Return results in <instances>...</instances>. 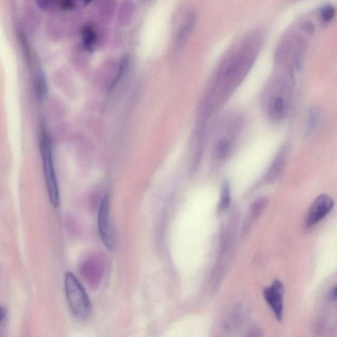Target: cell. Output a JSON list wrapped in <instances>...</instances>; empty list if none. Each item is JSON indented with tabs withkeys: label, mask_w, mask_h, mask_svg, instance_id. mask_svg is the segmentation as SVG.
<instances>
[{
	"label": "cell",
	"mask_w": 337,
	"mask_h": 337,
	"mask_svg": "<svg viewBox=\"0 0 337 337\" xmlns=\"http://www.w3.org/2000/svg\"><path fill=\"white\" fill-rule=\"evenodd\" d=\"M284 286L280 280H276L264 291V297L278 321L284 317Z\"/></svg>",
	"instance_id": "cell-7"
},
{
	"label": "cell",
	"mask_w": 337,
	"mask_h": 337,
	"mask_svg": "<svg viewBox=\"0 0 337 337\" xmlns=\"http://www.w3.org/2000/svg\"><path fill=\"white\" fill-rule=\"evenodd\" d=\"M334 199L328 195L320 196L310 209L306 220L307 228H312L323 220L334 208Z\"/></svg>",
	"instance_id": "cell-6"
},
{
	"label": "cell",
	"mask_w": 337,
	"mask_h": 337,
	"mask_svg": "<svg viewBox=\"0 0 337 337\" xmlns=\"http://www.w3.org/2000/svg\"><path fill=\"white\" fill-rule=\"evenodd\" d=\"M245 337H264V332L258 326H253L248 330Z\"/></svg>",
	"instance_id": "cell-15"
},
{
	"label": "cell",
	"mask_w": 337,
	"mask_h": 337,
	"mask_svg": "<svg viewBox=\"0 0 337 337\" xmlns=\"http://www.w3.org/2000/svg\"><path fill=\"white\" fill-rule=\"evenodd\" d=\"M230 185L228 182L224 183L222 186V194L220 202V210L222 212L224 211L230 206Z\"/></svg>",
	"instance_id": "cell-10"
},
{
	"label": "cell",
	"mask_w": 337,
	"mask_h": 337,
	"mask_svg": "<svg viewBox=\"0 0 337 337\" xmlns=\"http://www.w3.org/2000/svg\"><path fill=\"white\" fill-rule=\"evenodd\" d=\"M8 317V312L5 308L0 306V326L6 322V318Z\"/></svg>",
	"instance_id": "cell-16"
},
{
	"label": "cell",
	"mask_w": 337,
	"mask_h": 337,
	"mask_svg": "<svg viewBox=\"0 0 337 337\" xmlns=\"http://www.w3.org/2000/svg\"><path fill=\"white\" fill-rule=\"evenodd\" d=\"M98 224L100 236L104 246L110 251L115 249L116 240L110 222V200L109 196L103 198L100 206Z\"/></svg>",
	"instance_id": "cell-5"
},
{
	"label": "cell",
	"mask_w": 337,
	"mask_h": 337,
	"mask_svg": "<svg viewBox=\"0 0 337 337\" xmlns=\"http://www.w3.org/2000/svg\"><path fill=\"white\" fill-rule=\"evenodd\" d=\"M336 16V8L332 4H326L322 8L320 12V16L323 22H330Z\"/></svg>",
	"instance_id": "cell-11"
},
{
	"label": "cell",
	"mask_w": 337,
	"mask_h": 337,
	"mask_svg": "<svg viewBox=\"0 0 337 337\" xmlns=\"http://www.w3.org/2000/svg\"><path fill=\"white\" fill-rule=\"evenodd\" d=\"M232 142L228 136H222L217 144V154L220 159H224L230 152Z\"/></svg>",
	"instance_id": "cell-9"
},
{
	"label": "cell",
	"mask_w": 337,
	"mask_h": 337,
	"mask_svg": "<svg viewBox=\"0 0 337 337\" xmlns=\"http://www.w3.org/2000/svg\"><path fill=\"white\" fill-rule=\"evenodd\" d=\"M267 204L268 200L264 198L256 201L251 208L250 214L253 220H256L258 218H259Z\"/></svg>",
	"instance_id": "cell-12"
},
{
	"label": "cell",
	"mask_w": 337,
	"mask_h": 337,
	"mask_svg": "<svg viewBox=\"0 0 337 337\" xmlns=\"http://www.w3.org/2000/svg\"><path fill=\"white\" fill-rule=\"evenodd\" d=\"M263 44V35L254 30L243 37L220 62L210 90L209 111L215 114L246 78Z\"/></svg>",
	"instance_id": "cell-1"
},
{
	"label": "cell",
	"mask_w": 337,
	"mask_h": 337,
	"mask_svg": "<svg viewBox=\"0 0 337 337\" xmlns=\"http://www.w3.org/2000/svg\"><path fill=\"white\" fill-rule=\"evenodd\" d=\"M40 148L43 160L44 172L50 200L52 205L54 208H57L60 205L59 184L54 168L50 141L44 132L42 136Z\"/></svg>",
	"instance_id": "cell-4"
},
{
	"label": "cell",
	"mask_w": 337,
	"mask_h": 337,
	"mask_svg": "<svg viewBox=\"0 0 337 337\" xmlns=\"http://www.w3.org/2000/svg\"><path fill=\"white\" fill-rule=\"evenodd\" d=\"M244 308L241 305H237L228 314L224 320V328L228 334L236 332L242 326L244 320Z\"/></svg>",
	"instance_id": "cell-8"
},
{
	"label": "cell",
	"mask_w": 337,
	"mask_h": 337,
	"mask_svg": "<svg viewBox=\"0 0 337 337\" xmlns=\"http://www.w3.org/2000/svg\"><path fill=\"white\" fill-rule=\"evenodd\" d=\"M320 114L318 110L311 108L309 110L307 118V128L309 132L313 130L319 122Z\"/></svg>",
	"instance_id": "cell-13"
},
{
	"label": "cell",
	"mask_w": 337,
	"mask_h": 337,
	"mask_svg": "<svg viewBox=\"0 0 337 337\" xmlns=\"http://www.w3.org/2000/svg\"><path fill=\"white\" fill-rule=\"evenodd\" d=\"M65 287L66 298L72 314L79 320L88 319L92 311L90 299L72 272H66V274Z\"/></svg>",
	"instance_id": "cell-3"
},
{
	"label": "cell",
	"mask_w": 337,
	"mask_h": 337,
	"mask_svg": "<svg viewBox=\"0 0 337 337\" xmlns=\"http://www.w3.org/2000/svg\"><path fill=\"white\" fill-rule=\"evenodd\" d=\"M294 92V74L284 70L270 79L262 94V107L266 116L274 122L288 117L292 110Z\"/></svg>",
	"instance_id": "cell-2"
},
{
	"label": "cell",
	"mask_w": 337,
	"mask_h": 337,
	"mask_svg": "<svg viewBox=\"0 0 337 337\" xmlns=\"http://www.w3.org/2000/svg\"><path fill=\"white\" fill-rule=\"evenodd\" d=\"M284 154L278 157V159L276 160V163L272 166V170H270L269 176H268L270 180H274V178H278V174L282 170L284 161Z\"/></svg>",
	"instance_id": "cell-14"
},
{
	"label": "cell",
	"mask_w": 337,
	"mask_h": 337,
	"mask_svg": "<svg viewBox=\"0 0 337 337\" xmlns=\"http://www.w3.org/2000/svg\"><path fill=\"white\" fill-rule=\"evenodd\" d=\"M336 287L332 288L330 293V300L336 302Z\"/></svg>",
	"instance_id": "cell-17"
}]
</instances>
